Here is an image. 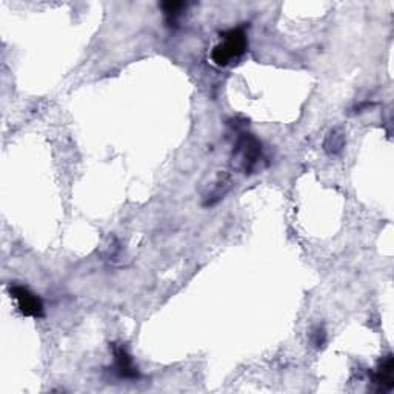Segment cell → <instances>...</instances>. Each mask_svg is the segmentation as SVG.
I'll return each mask as SVG.
<instances>
[{
	"mask_svg": "<svg viewBox=\"0 0 394 394\" xmlns=\"http://www.w3.org/2000/svg\"><path fill=\"white\" fill-rule=\"evenodd\" d=\"M248 47V39L242 28H232L222 34V41L219 42L211 53V59L217 67H227L231 62L237 61Z\"/></svg>",
	"mask_w": 394,
	"mask_h": 394,
	"instance_id": "cell-1",
	"label": "cell"
},
{
	"mask_svg": "<svg viewBox=\"0 0 394 394\" xmlns=\"http://www.w3.org/2000/svg\"><path fill=\"white\" fill-rule=\"evenodd\" d=\"M10 294L16 300L19 311L30 318H42L43 316V302L41 297L23 285H11Z\"/></svg>",
	"mask_w": 394,
	"mask_h": 394,
	"instance_id": "cell-2",
	"label": "cell"
},
{
	"mask_svg": "<svg viewBox=\"0 0 394 394\" xmlns=\"http://www.w3.org/2000/svg\"><path fill=\"white\" fill-rule=\"evenodd\" d=\"M236 153L241 156V162L245 171H251L256 166L257 160L261 159V144L254 135L251 134H242L241 140L237 144Z\"/></svg>",
	"mask_w": 394,
	"mask_h": 394,
	"instance_id": "cell-3",
	"label": "cell"
},
{
	"mask_svg": "<svg viewBox=\"0 0 394 394\" xmlns=\"http://www.w3.org/2000/svg\"><path fill=\"white\" fill-rule=\"evenodd\" d=\"M113 356H114V368L116 373L119 374L122 379H139L138 366L134 365V360L131 354L127 351L124 345L113 344Z\"/></svg>",
	"mask_w": 394,
	"mask_h": 394,
	"instance_id": "cell-4",
	"label": "cell"
},
{
	"mask_svg": "<svg viewBox=\"0 0 394 394\" xmlns=\"http://www.w3.org/2000/svg\"><path fill=\"white\" fill-rule=\"evenodd\" d=\"M374 384L379 386V390L388 391L394 386V360L393 356H386L385 360L380 362V365L373 374Z\"/></svg>",
	"mask_w": 394,
	"mask_h": 394,
	"instance_id": "cell-5",
	"label": "cell"
},
{
	"mask_svg": "<svg viewBox=\"0 0 394 394\" xmlns=\"http://www.w3.org/2000/svg\"><path fill=\"white\" fill-rule=\"evenodd\" d=\"M345 146V134L340 128H334L327 135L324 148L328 154H339Z\"/></svg>",
	"mask_w": 394,
	"mask_h": 394,
	"instance_id": "cell-6",
	"label": "cell"
},
{
	"mask_svg": "<svg viewBox=\"0 0 394 394\" xmlns=\"http://www.w3.org/2000/svg\"><path fill=\"white\" fill-rule=\"evenodd\" d=\"M185 6L186 5L184 2H165V3H162V8L165 11L168 23H170V25L176 23L179 16L182 14V12H180V11H182Z\"/></svg>",
	"mask_w": 394,
	"mask_h": 394,
	"instance_id": "cell-7",
	"label": "cell"
},
{
	"mask_svg": "<svg viewBox=\"0 0 394 394\" xmlns=\"http://www.w3.org/2000/svg\"><path fill=\"white\" fill-rule=\"evenodd\" d=\"M325 339H327V334H325V329H324V328H322V327L313 328V331H311V342H313V345L320 348L322 345L325 344Z\"/></svg>",
	"mask_w": 394,
	"mask_h": 394,
	"instance_id": "cell-8",
	"label": "cell"
}]
</instances>
